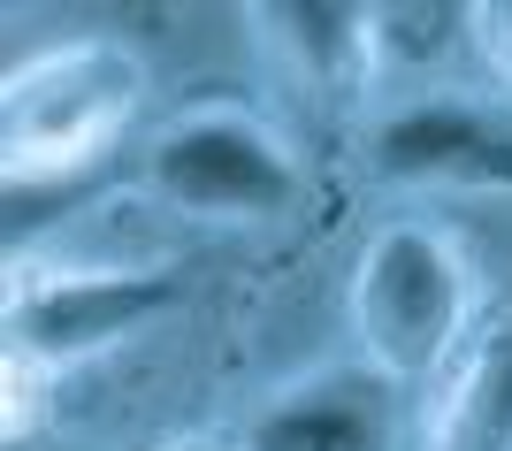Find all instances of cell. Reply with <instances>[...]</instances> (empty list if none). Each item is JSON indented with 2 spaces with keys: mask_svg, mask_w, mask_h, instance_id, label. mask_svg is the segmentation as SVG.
<instances>
[{
  "mask_svg": "<svg viewBox=\"0 0 512 451\" xmlns=\"http://www.w3.org/2000/svg\"><path fill=\"white\" fill-rule=\"evenodd\" d=\"M146 92L138 54L115 39H69L46 46L0 85V169H8V199L62 184L69 169L100 161L107 138L130 123Z\"/></svg>",
  "mask_w": 512,
  "mask_h": 451,
  "instance_id": "1",
  "label": "cell"
},
{
  "mask_svg": "<svg viewBox=\"0 0 512 451\" xmlns=\"http://www.w3.org/2000/svg\"><path fill=\"white\" fill-rule=\"evenodd\" d=\"M352 322L383 375H428L467 329V268L436 230L398 222L360 253L352 276Z\"/></svg>",
  "mask_w": 512,
  "mask_h": 451,
  "instance_id": "2",
  "label": "cell"
},
{
  "mask_svg": "<svg viewBox=\"0 0 512 451\" xmlns=\"http://www.w3.org/2000/svg\"><path fill=\"white\" fill-rule=\"evenodd\" d=\"M153 192L169 207H192V215H222V222H260L283 215L299 199V169L283 138L253 123V115H192V123L161 130L153 146Z\"/></svg>",
  "mask_w": 512,
  "mask_h": 451,
  "instance_id": "3",
  "label": "cell"
},
{
  "mask_svg": "<svg viewBox=\"0 0 512 451\" xmlns=\"http://www.w3.org/2000/svg\"><path fill=\"white\" fill-rule=\"evenodd\" d=\"M176 306V283L153 268H107V276H54V283H23L8 306V337L23 360H92L107 344L138 337L146 322H161Z\"/></svg>",
  "mask_w": 512,
  "mask_h": 451,
  "instance_id": "4",
  "label": "cell"
},
{
  "mask_svg": "<svg viewBox=\"0 0 512 451\" xmlns=\"http://www.w3.org/2000/svg\"><path fill=\"white\" fill-rule=\"evenodd\" d=\"M375 161H383V176H406V184L512 192V123L459 108V100H421V108H398L375 130Z\"/></svg>",
  "mask_w": 512,
  "mask_h": 451,
  "instance_id": "5",
  "label": "cell"
},
{
  "mask_svg": "<svg viewBox=\"0 0 512 451\" xmlns=\"http://www.w3.org/2000/svg\"><path fill=\"white\" fill-rule=\"evenodd\" d=\"M245 451H390V375L337 367V375L283 390L253 421Z\"/></svg>",
  "mask_w": 512,
  "mask_h": 451,
  "instance_id": "6",
  "label": "cell"
},
{
  "mask_svg": "<svg viewBox=\"0 0 512 451\" xmlns=\"http://www.w3.org/2000/svg\"><path fill=\"white\" fill-rule=\"evenodd\" d=\"M260 23L329 92H344L360 77V62L375 54V8H352V0H283V8H260Z\"/></svg>",
  "mask_w": 512,
  "mask_h": 451,
  "instance_id": "7",
  "label": "cell"
},
{
  "mask_svg": "<svg viewBox=\"0 0 512 451\" xmlns=\"http://www.w3.org/2000/svg\"><path fill=\"white\" fill-rule=\"evenodd\" d=\"M436 451H512V322L467 367V383L436 429Z\"/></svg>",
  "mask_w": 512,
  "mask_h": 451,
  "instance_id": "8",
  "label": "cell"
},
{
  "mask_svg": "<svg viewBox=\"0 0 512 451\" xmlns=\"http://www.w3.org/2000/svg\"><path fill=\"white\" fill-rule=\"evenodd\" d=\"M459 23H474V8H428V0H398V8H375V54L390 62H444L451 39H459Z\"/></svg>",
  "mask_w": 512,
  "mask_h": 451,
  "instance_id": "9",
  "label": "cell"
},
{
  "mask_svg": "<svg viewBox=\"0 0 512 451\" xmlns=\"http://www.w3.org/2000/svg\"><path fill=\"white\" fill-rule=\"evenodd\" d=\"M474 23H482L474 39L490 46V62H497V69L512 77V0H490V8H474Z\"/></svg>",
  "mask_w": 512,
  "mask_h": 451,
  "instance_id": "10",
  "label": "cell"
},
{
  "mask_svg": "<svg viewBox=\"0 0 512 451\" xmlns=\"http://www.w3.org/2000/svg\"><path fill=\"white\" fill-rule=\"evenodd\" d=\"M169 451H207V444H169Z\"/></svg>",
  "mask_w": 512,
  "mask_h": 451,
  "instance_id": "11",
  "label": "cell"
}]
</instances>
